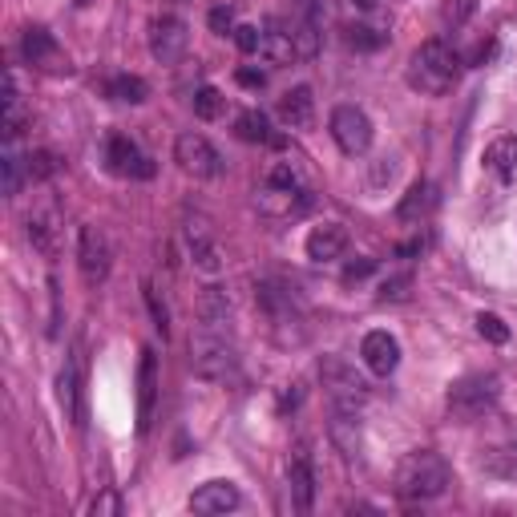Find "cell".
I'll return each mask as SVG.
<instances>
[{
    "label": "cell",
    "instance_id": "19",
    "mask_svg": "<svg viewBox=\"0 0 517 517\" xmlns=\"http://www.w3.org/2000/svg\"><path fill=\"white\" fill-rule=\"evenodd\" d=\"M312 118H316V97H312V89H307V85H295V89H287L279 97V122L283 126L307 130V126H312Z\"/></svg>",
    "mask_w": 517,
    "mask_h": 517
},
{
    "label": "cell",
    "instance_id": "28",
    "mask_svg": "<svg viewBox=\"0 0 517 517\" xmlns=\"http://www.w3.org/2000/svg\"><path fill=\"white\" fill-rule=\"evenodd\" d=\"M194 114L202 118V122H215V118H223V110H227V97L215 89V85H202V89H194Z\"/></svg>",
    "mask_w": 517,
    "mask_h": 517
},
{
    "label": "cell",
    "instance_id": "40",
    "mask_svg": "<svg viewBox=\"0 0 517 517\" xmlns=\"http://www.w3.org/2000/svg\"><path fill=\"white\" fill-rule=\"evenodd\" d=\"M376 271V259H360V263H348V271H344V283L352 287V283H360V279H368Z\"/></svg>",
    "mask_w": 517,
    "mask_h": 517
},
{
    "label": "cell",
    "instance_id": "17",
    "mask_svg": "<svg viewBox=\"0 0 517 517\" xmlns=\"http://www.w3.org/2000/svg\"><path fill=\"white\" fill-rule=\"evenodd\" d=\"M154 400H158V360L146 348L138 360V433H150L154 421Z\"/></svg>",
    "mask_w": 517,
    "mask_h": 517
},
{
    "label": "cell",
    "instance_id": "22",
    "mask_svg": "<svg viewBox=\"0 0 517 517\" xmlns=\"http://www.w3.org/2000/svg\"><path fill=\"white\" fill-rule=\"evenodd\" d=\"M433 206H437L433 182H412L408 194H404L400 206H396V219H400V223H421V219L433 215Z\"/></svg>",
    "mask_w": 517,
    "mask_h": 517
},
{
    "label": "cell",
    "instance_id": "43",
    "mask_svg": "<svg viewBox=\"0 0 517 517\" xmlns=\"http://www.w3.org/2000/svg\"><path fill=\"white\" fill-rule=\"evenodd\" d=\"M493 49H497L493 41H485V45H477V53H473V65H485V61L493 57Z\"/></svg>",
    "mask_w": 517,
    "mask_h": 517
},
{
    "label": "cell",
    "instance_id": "37",
    "mask_svg": "<svg viewBox=\"0 0 517 517\" xmlns=\"http://www.w3.org/2000/svg\"><path fill=\"white\" fill-rule=\"evenodd\" d=\"M235 45H239L243 53H259V49H263V33H259L255 25H239V29H235Z\"/></svg>",
    "mask_w": 517,
    "mask_h": 517
},
{
    "label": "cell",
    "instance_id": "12",
    "mask_svg": "<svg viewBox=\"0 0 517 517\" xmlns=\"http://www.w3.org/2000/svg\"><path fill=\"white\" fill-rule=\"evenodd\" d=\"M106 162H110V170L114 174H122V178H154V162L138 150V142H130L126 134H114L110 142H106Z\"/></svg>",
    "mask_w": 517,
    "mask_h": 517
},
{
    "label": "cell",
    "instance_id": "16",
    "mask_svg": "<svg viewBox=\"0 0 517 517\" xmlns=\"http://www.w3.org/2000/svg\"><path fill=\"white\" fill-rule=\"evenodd\" d=\"M239 489H235V481H206V485H198L194 493H190V509L194 513H231V509H239Z\"/></svg>",
    "mask_w": 517,
    "mask_h": 517
},
{
    "label": "cell",
    "instance_id": "21",
    "mask_svg": "<svg viewBox=\"0 0 517 517\" xmlns=\"http://www.w3.org/2000/svg\"><path fill=\"white\" fill-rule=\"evenodd\" d=\"M328 433H332V441H336V449H340L344 457H356L360 445H364V437H360V412L332 404V425H328Z\"/></svg>",
    "mask_w": 517,
    "mask_h": 517
},
{
    "label": "cell",
    "instance_id": "23",
    "mask_svg": "<svg viewBox=\"0 0 517 517\" xmlns=\"http://www.w3.org/2000/svg\"><path fill=\"white\" fill-rule=\"evenodd\" d=\"M198 328H215V332H227L231 324V299L223 287H206L202 299H198Z\"/></svg>",
    "mask_w": 517,
    "mask_h": 517
},
{
    "label": "cell",
    "instance_id": "1",
    "mask_svg": "<svg viewBox=\"0 0 517 517\" xmlns=\"http://www.w3.org/2000/svg\"><path fill=\"white\" fill-rule=\"evenodd\" d=\"M255 206H259L263 219H275V223L299 219L307 206H312V190L303 186V178H299V170L291 162H275L271 174H267V182L255 194Z\"/></svg>",
    "mask_w": 517,
    "mask_h": 517
},
{
    "label": "cell",
    "instance_id": "14",
    "mask_svg": "<svg viewBox=\"0 0 517 517\" xmlns=\"http://www.w3.org/2000/svg\"><path fill=\"white\" fill-rule=\"evenodd\" d=\"M21 49H25V61H29V65H37V69H45V73H61V69H69V61H65V53H61V45L53 41V33H49V29H25Z\"/></svg>",
    "mask_w": 517,
    "mask_h": 517
},
{
    "label": "cell",
    "instance_id": "44",
    "mask_svg": "<svg viewBox=\"0 0 517 517\" xmlns=\"http://www.w3.org/2000/svg\"><path fill=\"white\" fill-rule=\"evenodd\" d=\"M299 396H303V392H299V384H291V392H283V396H279V404H283V408H287V404H299Z\"/></svg>",
    "mask_w": 517,
    "mask_h": 517
},
{
    "label": "cell",
    "instance_id": "36",
    "mask_svg": "<svg viewBox=\"0 0 517 517\" xmlns=\"http://www.w3.org/2000/svg\"><path fill=\"white\" fill-rule=\"evenodd\" d=\"M25 162H29V178H33V182H41V178H53V174H57V158H53L49 150L29 154Z\"/></svg>",
    "mask_w": 517,
    "mask_h": 517
},
{
    "label": "cell",
    "instance_id": "6",
    "mask_svg": "<svg viewBox=\"0 0 517 517\" xmlns=\"http://www.w3.org/2000/svg\"><path fill=\"white\" fill-rule=\"evenodd\" d=\"M493 404H497V376L473 372L449 388V412L457 421H481Z\"/></svg>",
    "mask_w": 517,
    "mask_h": 517
},
{
    "label": "cell",
    "instance_id": "38",
    "mask_svg": "<svg viewBox=\"0 0 517 517\" xmlns=\"http://www.w3.org/2000/svg\"><path fill=\"white\" fill-rule=\"evenodd\" d=\"M408 287H412V279H408V275L384 279V283H380V299H384V303H388V299H404V295H408Z\"/></svg>",
    "mask_w": 517,
    "mask_h": 517
},
{
    "label": "cell",
    "instance_id": "5",
    "mask_svg": "<svg viewBox=\"0 0 517 517\" xmlns=\"http://www.w3.org/2000/svg\"><path fill=\"white\" fill-rule=\"evenodd\" d=\"M190 368L202 380H235L239 376V352H235L231 336L215 332V328H198V336L190 340Z\"/></svg>",
    "mask_w": 517,
    "mask_h": 517
},
{
    "label": "cell",
    "instance_id": "2",
    "mask_svg": "<svg viewBox=\"0 0 517 517\" xmlns=\"http://www.w3.org/2000/svg\"><path fill=\"white\" fill-rule=\"evenodd\" d=\"M465 61L445 45V41H425L408 61V85L425 97H445L461 81Z\"/></svg>",
    "mask_w": 517,
    "mask_h": 517
},
{
    "label": "cell",
    "instance_id": "24",
    "mask_svg": "<svg viewBox=\"0 0 517 517\" xmlns=\"http://www.w3.org/2000/svg\"><path fill=\"white\" fill-rule=\"evenodd\" d=\"M287 33H291V41H295V57H316L320 53V21H316V13L312 9H303L291 25H287Z\"/></svg>",
    "mask_w": 517,
    "mask_h": 517
},
{
    "label": "cell",
    "instance_id": "29",
    "mask_svg": "<svg viewBox=\"0 0 517 517\" xmlns=\"http://www.w3.org/2000/svg\"><path fill=\"white\" fill-rule=\"evenodd\" d=\"M57 400L65 408V417L73 421L77 417V364H65L61 376H57Z\"/></svg>",
    "mask_w": 517,
    "mask_h": 517
},
{
    "label": "cell",
    "instance_id": "32",
    "mask_svg": "<svg viewBox=\"0 0 517 517\" xmlns=\"http://www.w3.org/2000/svg\"><path fill=\"white\" fill-rule=\"evenodd\" d=\"M477 332H481V340H489V344H505V340H509L505 320L493 316V312H481V316H477Z\"/></svg>",
    "mask_w": 517,
    "mask_h": 517
},
{
    "label": "cell",
    "instance_id": "45",
    "mask_svg": "<svg viewBox=\"0 0 517 517\" xmlns=\"http://www.w3.org/2000/svg\"><path fill=\"white\" fill-rule=\"evenodd\" d=\"M352 5H356V9H376L380 0H352Z\"/></svg>",
    "mask_w": 517,
    "mask_h": 517
},
{
    "label": "cell",
    "instance_id": "13",
    "mask_svg": "<svg viewBox=\"0 0 517 517\" xmlns=\"http://www.w3.org/2000/svg\"><path fill=\"white\" fill-rule=\"evenodd\" d=\"M287 485H291V505L299 513L312 509V501H316V469H312V457H307L303 449H295L287 457Z\"/></svg>",
    "mask_w": 517,
    "mask_h": 517
},
{
    "label": "cell",
    "instance_id": "20",
    "mask_svg": "<svg viewBox=\"0 0 517 517\" xmlns=\"http://www.w3.org/2000/svg\"><path fill=\"white\" fill-rule=\"evenodd\" d=\"M186 247H190L194 263H198L206 275H215V271L223 267V255H219V247H215V239H211V231H206L202 219H190V223H186Z\"/></svg>",
    "mask_w": 517,
    "mask_h": 517
},
{
    "label": "cell",
    "instance_id": "41",
    "mask_svg": "<svg viewBox=\"0 0 517 517\" xmlns=\"http://www.w3.org/2000/svg\"><path fill=\"white\" fill-rule=\"evenodd\" d=\"M93 513H122V501L110 493V497H101V501H93Z\"/></svg>",
    "mask_w": 517,
    "mask_h": 517
},
{
    "label": "cell",
    "instance_id": "15",
    "mask_svg": "<svg viewBox=\"0 0 517 517\" xmlns=\"http://www.w3.org/2000/svg\"><path fill=\"white\" fill-rule=\"evenodd\" d=\"M360 356H364L372 376H392L400 368V344L388 332H368L364 344H360Z\"/></svg>",
    "mask_w": 517,
    "mask_h": 517
},
{
    "label": "cell",
    "instance_id": "33",
    "mask_svg": "<svg viewBox=\"0 0 517 517\" xmlns=\"http://www.w3.org/2000/svg\"><path fill=\"white\" fill-rule=\"evenodd\" d=\"M146 307H150V320H154V328H158V336L166 340L170 336V312H166V303L158 299V291L146 283Z\"/></svg>",
    "mask_w": 517,
    "mask_h": 517
},
{
    "label": "cell",
    "instance_id": "39",
    "mask_svg": "<svg viewBox=\"0 0 517 517\" xmlns=\"http://www.w3.org/2000/svg\"><path fill=\"white\" fill-rule=\"evenodd\" d=\"M231 25H235V13H231L227 5H219V9H211V29H215L219 37H227V33H231Z\"/></svg>",
    "mask_w": 517,
    "mask_h": 517
},
{
    "label": "cell",
    "instance_id": "35",
    "mask_svg": "<svg viewBox=\"0 0 517 517\" xmlns=\"http://www.w3.org/2000/svg\"><path fill=\"white\" fill-rule=\"evenodd\" d=\"M0 166H5V194H17L21 190V178L29 174V162L17 158V154H5V162H0Z\"/></svg>",
    "mask_w": 517,
    "mask_h": 517
},
{
    "label": "cell",
    "instance_id": "34",
    "mask_svg": "<svg viewBox=\"0 0 517 517\" xmlns=\"http://www.w3.org/2000/svg\"><path fill=\"white\" fill-rule=\"evenodd\" d=\"M473 13H477V0H445V5H441V17H445L453 29H461Z\"/></svg>",
    "mask_w": 517,
    "mask_h": 517
},
{
    "label": "cell",
    "instance_id": "42",
    "mask_svg": "<svg viewBox=\"0 0 517 517\" xmlns=\"http://www.w3.org/2000/svg\"><path fill=\"white\" fill-rule=\"evenodd\" d=\"M239 81H243V85H247V89H259V85H263V81H267V77H263V73H259V69H239Z\"/></svg>",
    "mask_w": 517,
    "mask_h": 517
},
{
    "label": "cell",
    "instance_id": "30",
    "mask_svg": "<svg viewBox=\"0 0 517 517\" xmlns=\"http://www.w3.org/2000/svg\"><path fill=\"white\" fill-rule=\"evenodd\" d=\"M235 134H239L243 142H271L267 118H263L259 110H247V114H239V122H235Z\"/></svg>",
    "mask_w": 517,
    "mask_h": 517
},
{
    "label": "cell",
    "instance_id": "26",
    "mask_svg": "<svg viewBox=\"0 0 517 517\" xmlns=\"http://www.w3.org/2000/svg\"><path fill=\"white\" fill-rule=\"evenodd\" d=\"M263 53L275 61V65H291L295 61V41H291V33H287V25H267V33H263Z\"/></svg>",
    "mask_w": 517,
    "mask_h": 517
},
{
    "label": "cell",
    "instance_id": "18",
    "mask_svg": "<svg viewBox=\"0 0 517 517\" xmlns=\"http://www.w3.org/2000/svg\"><path fill=\"white\" fill-rule=\"evenodd\" d=\"M303 247H307V259L312 263H332L348 251V231L340 223H320V227H312Z\"/></svg>",
    "mask_w": 517,
    "mask_h": 517
},
{
    "label": "cell",
    "instance_id": "27",
    "mask_svg": "<svg viewBox=\"0 0 517 517\" xmlns=\"http://www.w3.org/2000/svg\"><path fill=\"white\" fill-rule=\"evenodd\" d=\"M110 97L114 101H126V106H142V101L150 97V85L142 77H134V73H122V77L110 81Z\"/></svg>",
    "mask_w": 517,
    "mask_h": 517
},
{
    "label": "cell",
    "instance_id": "4",
    "mask_svg": "<svg viewBox=\"0 0 517 517\" xmlns=\"http://www.w3.org/2000/svg\"><path fill=\"white\" fill-rule=\"evenodd\" d=\"M255 299H259V307H263V320H267L275 344L295 348V344L307 340L303 307H299V299H295L287 287H279V283H259V287H255Z\"/></svg>",
    "mask_w": 517,
    "mask_h": 517
},
{
    "label": "cell",
    "instance_id": "10",
    "mask_svg": "<svg viewBox=\"0 0 517 517\" xmlns=\"http://www.w3.org/2000/svg\"><path fill=\"white\" fill-rule=\"evenodd\" d=\"M77 263H81L85 283H101L110 275L114 251H110V239H106V231H101V227H81V235H77Z\"/></svg>",
    "mask_w": 517,
    "mask_h": 517
},
{
    "label": "cell",
    "instance_id": "3",
    "mask_svg": "<svg viewBox=\"0 0 517 517\" xmlns=\"http://www.w3.org/2000/svg\"><path fill=\"white\" fill-rule=\"evenodd\" d=\"M453 473L445 465L441 453H429V449H417L408 453L400 465H396V493L408 497V501H433L449 489Z\"/></svg>",
    "mask_w": 517,
    "mask_h": 517
},
{
    "label": "cell",
    "instance_id": "11",
    "mask_svg": "<svg viewBox=\"0 0 517 517\" xmlns=\"http://www.w3.org/2000/svg\"><path fill=\"white\" fill-rule=\"evenodd\" d=\"M186 45H190V33H186V25L178 21V17H158L154 25H150V53H154V61H162V65H178L182 57H186Z\"/></svg>",
    "mask_w": 517,
    "mask_h": 517
},
{
    "label": "cell",
    "instance_id": "8",
    "mask_svg": "<svg viewBox=\"0 0 517 517\" xmlns=\"http://www.w3.org/2000/svg\"><path fill=\"white\" fill-rule=\"evenodd\" d=\"M174 162H178L186 174H194V178H219V174H223L219 150L206 142L202 134H194V130L178 134V142H174Z\"/></svg>",
    "mask_w": 517,
    "mask_h": 517
},
{
    "label": "cell",
    "instance_id": "9",
    "mask_svg": "<svg viewBox=\"0 0 517 517\" xmlns=\"http://www.w3.org/2000/svg\"><path fill=\"white\" fill-rule=\"evenodd\" d=\"M332 138H336V146L348 158L368 154V146H372V122H368V114L356 110V106H336L332 110Z\"/></svg>",
    "mask_w": 517,
    "mask_h": 517
},
{
    "label": "cell",
    "instance_id": "31",
    "mask_svg": "<svg viewBox=\"0 0 517 517\" xmlns=\"http://www.w3.org/2000/svg\"><path fill=\"white\" fill-rule=\"evenodd\" d=\"M344 41H348V49H360V53L384 45V37H380L376 29H368V25H348V29H344Z\"/></svg>",
    "mask_w": 517,
    "mask_h": 517
},
{
    "label": "cell",
    "instance_id": "25",
    "mask_svg": "<svg viewBox=\"0 0 517 517\" xmlns=\"http://www.w3.org/2000/svg\"><path fill=\"white\" fill-rule=\"evenodd\" d=\"M485 166H489L501 182L517 178V138H497V142H489V150H485Z\"/></svg>",
    "mask_w": 517,
    "mask_h": 517
},
{
    "label": "cell",
    "instance_id": "7",
    "mask_svg": "<svg viewBox=\"0 0 517 517\" xmlns=\"http://www.w3.org/2000/svg\"><path fill=\"white\" fill-rule=\"evenodd\" d=\"M320 380H324V388H328V396H332L336 408L360 412V408L368 404V380H364L348 360L324 356V360H320Z\"/></svg>",
    "mask_w": 517,
    "mask_h": 517
}]
</instances>
